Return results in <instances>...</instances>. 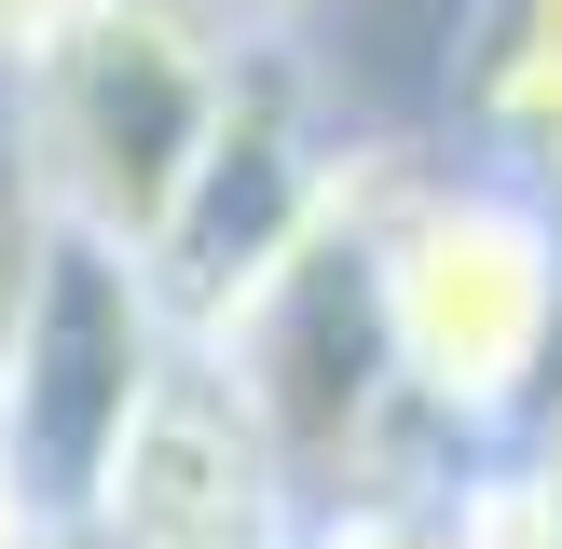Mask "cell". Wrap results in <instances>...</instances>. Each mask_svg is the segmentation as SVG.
I'll return each instance as SVG.
<instances>
[{
    "mask_svg": "<svg viewBox=\"0 0 562 549\" xmlns=\"http://www.w3.org/2000/svg\"><path fill=\"white\" fill-rule=\"evenodd\" d=\"M0 549H55V522L27 508V481H14V453H0Z\"/></svg>",
    "mask_w": 562,
    "mask_h": 549,
    "instance_id": "obj_8",
    "label": "cell"
},
{
    "mask_svg": "<svg viewBox=\"0 0 562 549\" xmlns=\"http://www.w3.org/2000/svg\"><path fill=\"white\" fill-rule=\"evenodd\" d=\"M357 274H371V329L412 426L453 467H508L562 384V220L453 137L439 152L384 137L357 206Z\"/></svg>",
    "mask_w": 562,
    "mask_h": 549,
    "instance_id": "obj_1",
    "label": "cell"
},
{
    "mask_svg": "<svg viewBox=\"0 0 562 549\" xmlns=\"http://www.w3.org/2000/svg\"><path fill=\"white\" fill-rule=\"evenodd\" d=\"M508 467H521V481H536L549 508H562V384H549V412H536V426H521V453H508Z\"/></svg>",
    "mask_w": 562,
    "mask_h": 549,
    "instance_id": "obj_7",
    "label": "cell"
},
{
    "mask_svg": "<svg viewBox=\"0 0 562 549\" xmlns=\"http://www.w3.org/2000/svg\"><path fill=\"white\" fill-rule=\"evenodd\" d=\"M55 14H69V0H0V69H14V55H27V42H42V27H55Z\"/></svg>",
    "mask_w": 562,
    "mask_h": 549,
    "instance_id": "obj_9",
    "label": "cell"
},
{
    "mask_svg": "<svg viewBox=\"0 0 562 549\" xmlns=\"http://www.w3.org/2000/svg\"><path fill=\"white\" fill-rule=\"evenodd\" d=\"M234 69L247 42L206 0H69L0 69V137H14L42 220L151 261V234L179 220L220 110H234Z\"/></svg>",
    "mask_w": 562,
    "mask_h": 549,
    "instance_id": "obj_2",
    "label": "cell"
},
{
    "mask_svg": "<svg viewBox=\"0 0 562 549\" xmlns=\"http://www.w3.org/2000/svg\"><path fill=\"white\" fill-rule=\"evenodd\" d=\"M220 27H234V42H316V14L329 0H206Z\"/></svg>",
    "mask_w": 562,
    "mask_h": 549,
    "instance_id": "obj_6",
    "label": "cell"
},
{
    "mask_svg": "<svg viewBox=\"0 0 562 549\" xmlns=\"http://www.w3.org/2000/svg\"><path fill=\"white\" fill-rule=\"evenodd\" d=\"M439 124H453V152H481L562 220V0H453Z\"/></svg>",
    "mask_w": 562,
    "mask_h": 549,
    "instance_id": "obj_5",
    "label": "cell"
},
{
    "mask_svg": "<svg viewBox=\"0 0 562 549\" xmlns=\"http://www.w3.org/2000/svg\"><path fill=\"white\" fill-rule=\"evenodd\" d=\"M371 165H384V137L357 124V97L329 82L316 42H247L234 110H220V137H206V165H192L179 220H165L151 261H137L151 302L179 316V344L192 357L234 344V329L357 220Z\"/></svg>",
    "mask_w": 562,
    "mask_h": 549,
    "instance_id": "obj_3",
    "label": "cell"
},
{
    "mask_svg": "<svg viewBox=\"0 0 562 549\" xmlns=\"http://www.w3.org/2000/svg\"><path fill=\"white\" fill-rule=\"evenodd\" d=\"M179 371H192V344L151 302V274L124 247H97V234H55L42 289L14 316V357H0V453H14L27 508L55 522V549L110 508V481L151 439V412H165Z\"/></svg>",
    "mask_w": 562,
    "mask_h": 549,
    "instance_id": "obj_4",
    "label": "cell"
}]
</instances>
